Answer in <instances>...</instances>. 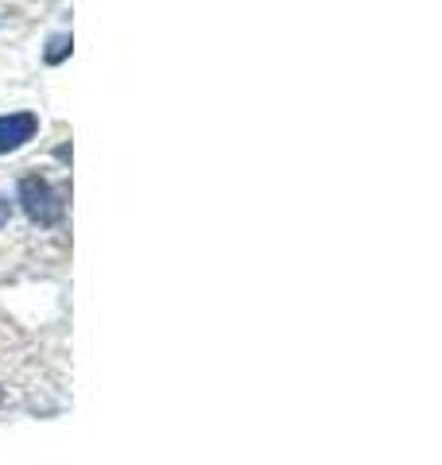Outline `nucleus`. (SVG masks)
<instances>
[{"mask_svg": "<svg viewBox=\"0 0 442 465\" xmlns=\"http://www.w3.org/2000/svg\"><path fill=\"white\" fill-rule=\"evenodd\" d=\"M20 206L35 225H58L63 222V210H66L58 191L47 179H39V174H24L20 179Z\"/></svg>", "mask_w": 442, "mask_h": 465, "instance_id": "f257e3e1", "label": "nucleus"}, {"mask_svg": "<svg viewBox=\"0 0 442 465\" xmlns=\"http://www.w3.org/2000/svg\"><path fill=\"white\" fill-rule=\"evenodd\" d=\"M35 133H39L35 113H12V116H0V155L24 148V143L32 140Z\"/></svg>", "mask_w": 442, "mask_h": 465, "instance_id": "f03ea898", "label": "nucleus"}, {"mask_svg": "<svg viewBox=\"0 0 442 465\" xmlns=\"http://www.w3.org/2000/svg\"><path fill=\"white\" fill-rule=\"evenodd\" d=\"M70 47H74V43H70V35H66V32H63V35H51L47 54H43V58H47L51 66H58V63H63V58L70 54Z\"/></svg>", "mask_w": 442, "mask_h": 465, "instance_id": "7ed1b4c3", "label": "nucleus"}, {"mask_svg": "<svg viewBox=\"0 0 442 465\" xmlns=\"http://www.w3.org/2000/svg\"><path fill=\"white\" fill-rule=\"evenodd\" d=\"M0 225H8V202L0 198Z\"/></svg>", "mask_w": 442, "mask_h": 465, "instance_id": "20e7f679", "label": "nucleus"}, {"mask_svg": "<svg viewBox=\"0 0 442 465\" xmlns=\"http://www.w3.org/2000/svg\"><path fill=\"white\" fill-rule=\"evenodd\" d=\"M0 400H5V391H0Z\"/></svg>", "mask_w": 442, "mask_h": 465, "instance_id": "39448f33", "label": "nucleus"}]
</instances>
